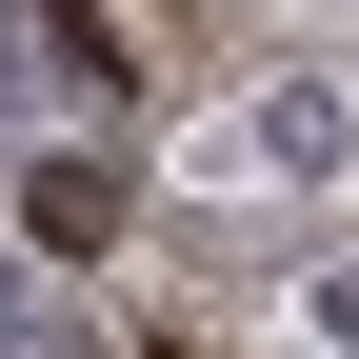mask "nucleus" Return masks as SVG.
I'll use <instances>...</instances> for the list:
<instances>
[{"instance_id":"nucleus-1","label":"nucleus","mask_w":359,"mask_h":359,"mask_svg":"<svg viewBox=\"0 0 359 359\" xmlns=\"http://www.w3.org/2000/svg\"><path fill=\"white\" fill-rule=\"evenodd\" d=\"M339 140H359V100H339V80H280V100H240V160H259V180H339Z\"/></svg>"},{"instance_id":"nucleus-2","label":"nucleus","mask_w":359,"mask_h":359,"mask_svg":"<svg viewBox=\"0 0 359 359\" xmlns=\"http://www.w3.org/2000/svg\"><path fill=\"white\" fill-rule=\"evenodd\" d=\"M20 240H40V259H100V240H120V160H40Z\"/></svg>"},{"instance_id":"nucleus-3","label":"nucleus","mask_w":359,"mask_h":359,"mask_svg":"<svg viewBox=\"0 0 359 359\" xmlns=\"http://www.w3.org/2000/svg\"><path fill=\"white\" fill-rule=\"evenodd\" d=\"M320 320H339V339H359V280H320Z\"/></svg>"},{"instance_id":"nucleus-4","label":"nucleus","mask_w":359,"mask_h":359,"mask_svg":"<svg viewBox=\"0 0 359 359\" xmlns=\"http://www.w3.org/2000/svg\"><path fill=\"white\" fill-rule=\"evenodd\" d=\"M0 320H20V240H0Z\"/></svg>"},{"instance_id":"nucleus-5","label":"nucleus","mask_w":359,"mask_h":359,"mask_svg":"<svg viewBox=\"0 0 359 359\" xmlns=\"http://www.w3.org/2000/svg\"><path fill=\"white\" fill-rule=\"evenodd\" d=\"M0 120H20V40H0Z\"/></svg>"}]
</instances>
